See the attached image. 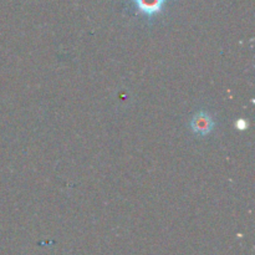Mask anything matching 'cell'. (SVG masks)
<instances>
[{
    "mask_svg": "<svg viewBox=\"0 0 255 255\" xmlns=\"http://www.w3.org/2000/svg\"><path fill=\"white\" fill-rule=\"evenodd\" d=\"M214 122L207 112H199L192 120V128L198 136H206L213 129Z\"/></svg>",
    "mask_w": 255,
    "mask_h": 255,
    "instance_id": "obj_1",
    "label": "cell"
}]
</instances>
